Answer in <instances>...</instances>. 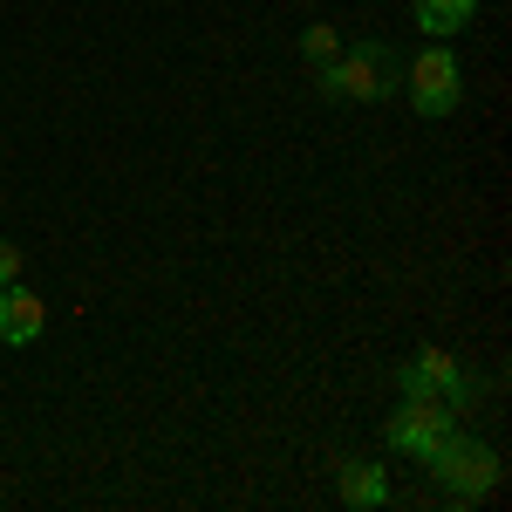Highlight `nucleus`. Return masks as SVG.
I'll use <instances>...</instances> for the list:
<instances>
[{
	"label": "nucleus",
	"instance_id": "10",
	"mask_svg": "<svg viewBox=\"0 0 512 512\" xmlns=\"http://www.w3.org/2000/svg\"><path fill=\"white\" fill-rule=\"evenodd\" d=\"M14 280H21V246L0 239V287H14Z\"/></svg>",
	"mask_w": 512,
	"mask_h": 512
},
{
	"label": "nucleus",
	"instance_id": "1",
	"mask_svg": "<svg viewBox=\"0 0 512 512\" xmlns=\"http://www.w3.org/2000/svg\"><path fill=\"white\" fill-rule=\"evenodd\" d=\"M396 82H403V62H396L390 41H362V48H342L335 62L315 69V89L335 96V103H383Z\"/></svg>",
	"mask_w": 512,
	"mask_h": 512
},
{
	"label": "nucleus",
	"instance_id": "2",
	"mask_svg": "<svg viewBox=\"0 0 512 512\" xmlns=\"http://www.w3.org/2000/svg\"><path fill=\"white\" fill-rule=\"evenodd\" d=\"M424 465H431V478L444 485V492H458V499H485V492L506 478V458H499L492 444L465 437V431H451L431 458H424Z\"/></svg>",
	"mask_w": 512,
	"mask_h": 512
},
{
	"label": "nucleus",
	"instance_id": "6",
	"mask_svg": "<svg viewBox=\"0 0 512 512\" xmlns=\"http://www.w3.org/2000/svg\"><path fill=\"white\" fill-rule=\"evenodd\" d=\"M41 321H48V308H41L35 287H21V280L0 287V342H7V349H28L41 335Z\"/></svg>",
	"mask_w": 512,
	"mask_h": 512
},
{
	"label": "nucleus",
	"instance_id": "7",
	"mask_svg": "<svg viewBox=\"0 0 512 512\" xmlns=\"http://www.w3.org/2000/svg\"><path fill=\"white\" fill-rule=\"evenodd\" d=\"M335 492H342V506H383V499H390V478L376 472L369 458H342V478H335Z\"/></svg>",
	"mask_w": 512,
	"mask_h": 512
},
{
	"label": "nucleus",
	"instance_id": "8",
	"mask_svg": "<svg viewBox=\"0 0 512 512\" xmlns=\"http://www.w3.org/2000/svg\"><path fill=\"white\" fill-rule=\"evenodd\" d=\"M478 21V0H417V28H424V35H465V28H472Z\"/></svg>",
	"mask_w": 512,
	"mask_h": 512
},
{
	"label": "nucleus",
	"instance_id": "3",
	"mask_svg": "<svg viewBox=\"0 0 512 512\" xmlns=\"http://www.w3.org/2000/svg\"><path fill=\"white\" fill-rule=\"evenodd\" d=\"M396 89L410 96V110H417V117H451V110L465 103V69H458V55L437 41V48H424V55L403 69Z\"/></svg>",
	"mask_w": 512,
	"mask_h": 512
},
{
	"label": "nucleus",
	"instance_id": "9",
	"mask_svg": "<svg viewBox=\"0 0 512 512\" xmlns=\"http://www.w3.org/2000/svg\"><path fill=\"white\" fill-rule=\"evenodd\" d=\"M335 55H342L335 28H328V21H308V28H301V62H308V69H321V62H335Z\"/></svg>",
	"mask_w": 512,
	"mask_h": 512
},
{
	"label": "nucleus",
	"instance_id": "5",
	"mask_svg": "<svg viewBox=\"0 0 512 512\" xmlns=\"http://www.w3.org/2000/svg\"><path fill=\"white\" fill-rule=\"evenodd\" d=\"M396 383H403V396H437V403H451V410L472 403V376H465V362L451 349H417L396 369Z\"/></svg>",
	"mask_w": 512,
	"mask_h": 512
},
{
	"label": "nucleus",
	"instance_id": "4",
	"mask_svg": "<svg viewBox=\"0 0 512 512\" xmlns=\"http://www.w3.org/2000/svg\"><path fill=\"white\" fill-rule=\"evenodd\" d=\"M458 417H465V410H451V403H437V396H403V410L383 424V437H390V451H403V458H431L437 444L458 431Z\"/></svg>",
	"mask_w": 512,
	"mask_h": 512
}]
</instances>
